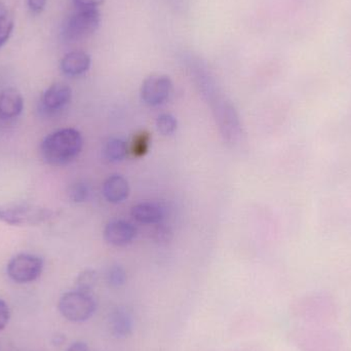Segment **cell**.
<instances>
[{"instance_id":"cell-1","label":"cell","mask_w":351,"mask_h":351,"mask_svg":"<svg viewBox=\"0 0 351 351\" xmlns=\"http://www.w3.org/2000/svg\"><path fill=\"white\" fill-rule=\"evenodd\" d=\"M82 146V134L67 128L47 136L41 143L40 154L43 160L51 166H66L80 156Z\"/></svg>"},{"instance_id":"cell-2","label":"cell","mask_w":351,"mask_h":351,"mask_svg":"<svg viewBox=\"0 0 351 351\" xmlns=\"http://www.w3.org/2000/svg\"><path fill=\"white\" fill-rule=\"evenodd\" d=\"M293 313L304 325L330 326L338 317V307L333 297L313 293L296 301Z\"/></svg>"},{"instance_id":"cell-3","label":"cell","mask_w":351,"mask_h":351,"mask_svg":"<svg viewBox=\"0 0 351 351\" xmlns=\"http://www.w3.org/2000/svg\"><path fill=\"white\" fill-rule=\"evenodd\" d=\"M292 336L300 351H339L343 346L341 334L330 326H301Z\"/></svg>"},{"instance_id":"cell-4","label":"cell","mask_w":351,"mask_h":351,"mask_svg":"<svg viewBox=\"0 0 351 351\" xmlns=\"http://www.w3.org/2000/svg\"><path fill=\"white\" fill-rule=\"evenodd\" d=\"M51 208L31 204L0 206V221L12 226H36L53 218Z\"/></svg>"},{"instance_id":"cell-5","label":"cell","mask_w":351,"mask_h":351,"mask_svg":"<svg viewBox=\"0 0 351 351\" xmlns=\"http://www.w3.org/2000/svg\"><path fill=\"white\" fill-rule=\"evenodd\" d=\"M101 24L98 8H77L62 27V37L68 43L84 40L94 34Z\"/></svg>"},{"instance_id":"cell-6","label":"cell","mask_w":351,"mask_h":351,"mask_svg":"<svg viewBox=\"0 0 351 351\" xmlns=\"http://www.w3.org/2000/svg\"><path fill=\"white\" fill-rule=\"evenodd\" d=\"M60 313L72 323H84L94 315L96 302L92 295L80 291L66 293L58 304Z\"/></svg>"},{"instance_id":"cell-7","label":"cell","mask_w":351,"mask_h":351,"mask_svg":"<svg viewBox=\"0 0 351 351\" xmlns=\"http://www.w3.org/2000/svg\"><path fill=\"white\" fill-rule=\"evenodd\" d=\"M43 261L41 258L29 254H20L8 264V276L18 284H27L36 280L41 276Z\"/></svg>"},{"instance_id":"cell-8","label":"cell","mask_w":351,"mask_h":351,"mask_svg":"<svg viewBox=\"0 0 351 351\" xmlns=\"http://www.w3.org/2000/svg\"><path fill=\"white\" fill-rule=\"evenodd\" d=\"M172 90V80L168 75L152 74L142 84V101L148 106H160L168 100Z\"/></svg>"},{"instance_id":"cell-9","label":"cell","mask_w":351,"mask_h":351,"mask_svg":"<svg viewBox=\"0 0 351 351\" xmlns=\"http://www.w3.org/2000/svg\"><path fill=\"white\" fill-rule=\"evenodd\" d=\"M72 90L68 84L56 82L43 93V107L47 112H56L63 109L71 101Z\"/></svg>"},{"instance_id":"cell-10","label":"cell","mask_w":351,"mask_h":351,"mask_svg":"<svg viewBox=\"0 0 351 351\" xmlns=\"http://www.w3.org/2000/svg\"><path fill=\"white\" fill-rule=\"evenodd\" d=\"M137 229L131 223L117 220L108 223L104 229L107 243L115 247H125L135 239Z\"/></svg>"},{"instance_id":"cell-11","label":"cell","mask_w":351,"mask_h":351,"mask_svg":"<svg viewBox=\"0 0 351 351\" xmlns=\"http://www.w3.org/2000/svg\"><path fill=\"white\" fill-rule=\"evenodd\" d=\"M24 109L22 94L14 88H6L0 92V121H8L20 117Z\"/></svg>"},{"instance_id":"cell-12","label":"cell","mask_w":351,"mask_h":351,"mask_svg":"<svg viewBox=\"0 0 351 351\" xmlns=\"http://www.w3.org/2000/svg\"><path fill=\"white\" fill-rule=\"evenodd\" d=\"M92 59L88 53L84 51H73L64 56L61 60L62 72L68 76H80L90 69Z\"/></svg>"},{"instance_id":"cell-13","label":"cell","mask_w":351,"mask_h":351,"mask_svg":"<svg viewBox=\"0 0 351 351\" xmlns=\"http://www.w3.org/2000/svg\"><path fill=\"white\" fill-rule=\"evenodd\" d=\"M103 194L111 204H121L129 197V182L121 175L110 176L103 184Z\"/></svg>"},{"instance_id":"cell-14","label":"cell","mask_w":351,"mask_h":351,"mask_svg":"<svg viewBox=\"0 0 351 351\" xmlns=\"http://www.w3.org/2000/svg\"><path fill=\"white\" fill-rule=\"evenodd\" d=\"M110 331L117 339H125L133 333L134 319L125 307H117L110 315Z\"/></svg>"},{"instance_id":"cell-15","label":"cell","mask_w":351,"mask_h":351,"mask_svg":"<svg viewBox=\"0 0 351 351\" xmlns=\"http://www.w3.org/2000/svg\"><path fill=\"white\" fill-rule=\"evenodd\" d=\"M132 216L143 224H158L164 218V210L154 202H141L133 206Z\"/></svg>"},{"instance_id":"cell-16","label":"cell","mask_w":351,"mask_h":351,"mask_svg":"<svg viewBox=\"0 0 351 351\" xmlns=\"http://www.w3.org/2000/svg\"><path fill=\"white\" fill-rule=\"evenodd\" d=\"M128 154V145L123 139L110 138L103 146V156L110 162H121Z\"/></svg>"},{"instance_id":"cell-17","label":"cell","mask_w":351,"mask_h":351,"mask_svg":"<svg viewBox=\"0 0 351 351\" xmlns=\"http://www.w3.org/2000/svg\"><path fill=\"white\" fill-rule=\"evenodd\" d=\"M14 28V14L10 8L0 0V49L8 43Z\"/></svg>"},{"instance_id":"cell-18","label":"cell","mask_w":351,"mask_h":351,"mask_svg":"<svg viewBox=\"0 0 351 351\" xmlns=\"http://www.w3.org/2000/svg\"><path fill=\"white\" fill-rule=\"evenodd\" d=\"M98 272L94 269H86L78 274L75 280L76 290L90 294L98 284Z\"/></svg>"},{"instance_id":"cell-19","label":"cell","mask_w":351,"mask_h":351,"mask_svg":"<svg viewBox=\"0 0 351 351\" xmlns=\"http://www.w3.org/2000/svg\"><path fill=\"white\" fill-rule=\"evenodd\" d=\"M90 195V189L86 183L82 182H76L72 184L68 189V196L69 199L74 204H82L86 202Z\"/></svg>"},{"instance_id":"cell-20","label":"cell","mask_w":351,"mask_h":351,"mask_svg":"<svg viewBox=\"0 0 351 351\" xmlns=\"http://www.w3.org/2000/svg\"><path fill=\"white\" fill-rule=\"evenodd\" d=\"M156 127L162 135L170 136L174 134L178 128V121L174 115L165 113L160 115L156 121Z\"/></svg>"},{"instance_id":"cell-21","label":"cell","mask_w":351,"mask_h":351,"mask_svg":"<svg viewBox=\"0 0 351 351\" xmlns=\"http://www.w3.org/2000/svg\"><path fill=\"white\" fill-rule=\"evenodd\" d=\"M127 274L121 266L114 265L109 269L107 274V282L112 288H121L125 284Z\"/></svg>"},{"instance_id":"cell-22","label":"cell","mask_w":351,"mask_h":351,"mask_svg":"<svg viewBox=\"0 0 351 351\" xmlns=\"http://www.w3.org/2000/svg\"><path fill=\"white\" fill-rule=\"evenodd\" d=\"M172 237L173 232L170 227L165 226L162 224L158 225L152 231V239L156 243H160V245L168 243Z\"/></svg>"},{"instance_id":"cell-23","label":"cell","mask_w":351,"mask_h":351,"mask_svg":"<svg viewBox=\"0 0 351 351\" xmlns=\"http://www.w3.org/2000/svg\"><path fill=\"white\" fill-rule=\"evenodd\" d=\"M148 146H149V136L147 134H141L134 142V154L142 156L147 152Z\"/></svg>"},{"instance_id":"cell-24","label":"cell","mask_w":351,"mask_h":351,"mask_svg":"<svg viewBox=\"0 0 351 351\" xmlns=\"http://www.w3.org/2000/svg\"><path fill=\"white\" fill-rule=\"evenodd\" d=\"M10 317V308H8V304L0 299V331L8 326Z\"/></svg>"},{"instance_id":"cell-25","label":"cell","mask_w":351,"mask_h":351,"mask_svg":"<svg viewBox=\"0 0 351 351\" xmlns=\"http://www.w3.org/2000/svg\"><path fill=\"white\" fill-rule=\"evenodd\" d=\"M77 8H98L105 0H72Z\"/></svg>"},{"instance_id":"cell-26","label":"cell","mask_w":351,"mask_h":351,"mask_svg":"<svg viewBox=\"0 0 351 351\" xmlns=\"http://www.w3.org/2000/svg\"><path fill=\"white\" fill-rule=\"evenodd\" d=\"M47 0H27L28 8L35 14H40L47 6Z\"/></svg>"},{"instance_id":"cell-27","label":"cell","mask_w":351,"mask_h":351,"mask_svg":"<svg viewBox=\"0 0 351 351\" xmlns=\"http://www.w3.org/2000/svg\"><path fill=\"white\" fill-rule=\"evenodd\" d=\"M67 351H88V346L84 342H74L68 348Z\"/></svg>"},{"instance_id":"cell-28","label":"cell","mask_w":351,"mask_h":351,"mask_svg":"<svg viewBox=\"0 0 351 351\" xmlns=\"http://www.w3.org/2000/svg\"><path fill=\"white\" fill-rule=\"evenodd\" d=\"M66 341L65 336L64 335H56L55 337H53V343L55 344V346H63L64 342Z\"/></svg>"}]
</instances>
